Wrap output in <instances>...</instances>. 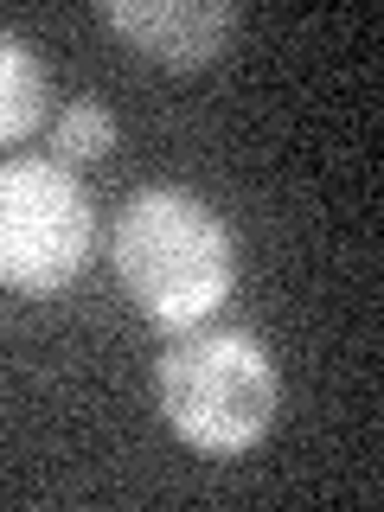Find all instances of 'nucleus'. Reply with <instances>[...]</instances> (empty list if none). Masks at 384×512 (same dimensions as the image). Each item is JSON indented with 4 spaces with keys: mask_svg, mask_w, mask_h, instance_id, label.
<instances>
[{
    "mask_svg": "<svg viewBox=\"0 0 384 512\" xmlns=\"http://www.w3.org/2000/svg\"><path fill=\"white\" fill-rule=\"evenodd\" d=\"M109 256H116V276L128 288V301L167 333L205 327L237 282L231 224L199 192H180V186L135 192L116 218Z\"/></svg>",
    "mask_w": 384,
    "mask_h": 512,
    "instance_id": "1",
    "label": "nucleus"
},
{
    "mask_svg": "<svg viewBox=\"0 0 384 512\" xmlns=\"http://www.w3.org/2000/svg\"><path fill=\"white\" fill-rule=\"evenodd\" d=\"M154 397L167 429L199 455H244L269 436L282 378L250 327H192L154 365Z\"/></svg>",
    "mask_w": 384,
    "mask_h": 512,
    "instance_id": "2",
    "label": "nucleus"
},
{
    "mask_svg": "<svg viewBox=\"0 0 384 512\" xmlns=\"http://www.w3.org/2000/svg\"><path fill=\"white\" fill-rule=\"evenodd\" d=\"M96 244L90 192L58 160H7L0 167V282L20 295H58L77 282Z\"/></svg>",
    "mask_w": 384,
    "mask_h": 512,
    "instance_id": "3",
    "label": "nucleus"
},
{
    "mask_svg": "<svg viewBox=\"0 0 384 512\" xmlns=\"http://www.w3.org/2000/svg\"><path fill=\"white\" fill-rule=\"evenodd\" d=\"M103 26L122 32L135 52H148L160 64H212L231 52L237 7L231 0H103Z\"/></svg>",
    "mask_w": 384,
    "mask_h": 512,
    "instance_id": "4",
    "label": "nucleus"
},
{
    "mask_svg": "<svg viewBox=\"0 0 384 512\" xmlns=\"http://www.w3.org/2000/svg\"><path fill=\"white\" fill-rule=\"evenodd\" d=\"M45 103H52V84H45L39 52L0 26V141H26L45 122Z\"/></svg>",
    "mask_w": 384,
    "mask_h": 512,
    "instance_id": "5",
    "label": "nucleus"
},
{
    "mask_svg": "<svg viewBox=\"0 0 384 512\" xmlns=\"http://www.w3.org/2000/svg\"><path fill=\"white\" fill-rule=\"evenodd\" d=\"M52 141H58V154H64V160H103L109 148H116V116H109L96 96H77V103H64V109H58Z\"/></svg>",
    "mask_w": 384,
    "mask_h": 512,
    "instance_id": "6",
    "label": "nucleus"
}]
</instances>
